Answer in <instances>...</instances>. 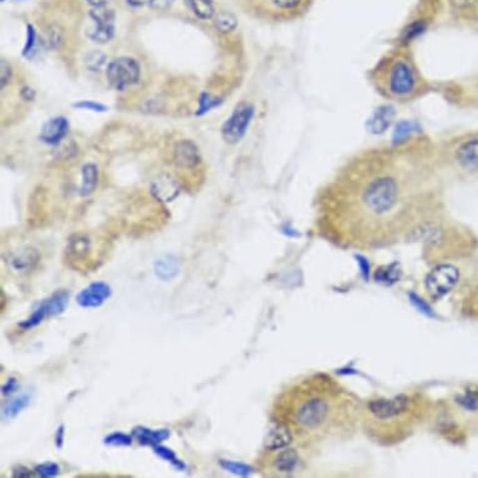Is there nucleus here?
Masks as SVG:
<instances>
[{
	"label": "nucleus",
	"instance_id": "34",
	"mask_svg": "<svg viewBox=\"0 0 478 478\" xmlns=\"http://www.w3.org/2000/svg\"><path fill=\"white\" fill-rule=\"evenodd\" d=\"M26 44H25L24 50H23V54L24 56H28L31 53V49L34 48L35 45V42H37V34H35V31L33 29V26L29 25L28 26V31H26Z\"/></svg>",
	"mask_w": 478,
	"mask_h": 478
},
{
	"label": "nucleus",
	"instance_id": "24",
	"mask_svg": "<svg viewBox=\"0 0 478 478\" xmlns=\"http://www.w3.org/2000/svg\"><path fill=\"white\" fill-rule=\"evenodd\" d=\"M186 4L199 19H211L214 15V6L212 0H186Z\"/></svg>",
	"mask_w": 478,
	"mask_h": 478
},
{
	"label": "nucleus",
	"instance_id": "41",
	"mask_svg": "<svg viewBox=\"0 0 478 478\" xmlns=\"http://www.w3.org/2000/svg\"><path fill=\"white\" fill-rule=\"evenodd\" d=\"M1 1H4V0H1Z\"/></svg>",
	"mask_w": 478,
	"mask_h": 478
},
{
	"label": "nucleus",
	"instance_id": "31",
	"mask_svg": "<svg viewBox=\"0 0 478 478\" xmlns=\"http://www.w3.org/2000/svg\"><path fill=\"white\" fill-rule=\"evenodd\" d=\"M221 466L223 467L225 471L228 472L234 473V475H239V476H247L250 472V468L243 463H237L233 461H221Z\"/></svg>",
	"mask_w": 478,
	"mask_h": 478
},
{
	"label": "nucleus",
	"instance_id": "26",
	"mask_svg": "<svg viewBox=\"0 0 478 478\" xmlns=\"http://www.w3.org/2000/svg\"><path fill=\"white\" fill-rule=\"evenodd\" d=\"M214 24L221 33H230V31H236L238 22L232 13L222 12L218 14L217 18L214 20Z\"/></svg>",
	"mask_w": 478,
	"mask_h": 478
},
{
	"label": "nucleus",
	"instance_id": "9",
	"mask_svg": "<svg viewBox=\"0 0 478 478\" xmlns=\"http://www.w3.org/2000/svg\"><path fill=\"white\" fill-rule=\"evenodd\" d=\"M69 303V293L67 291H58L49 298L43 301L37 308L33 311L31 317L26 318L23 322L19 323V327L23 330H29L39 326L47 318L54 317L62 314L67 310Z\"/></svg>",
	"mask_w": 478,
	"mask_h": 478
},
{
	"label": "nucleus",
	"instance_id": "29",
	"mask_svg": "<svg viewBox=\"0 0 478 478\" xmlns=\"http://www.w3.org/2000/svg\"><path fill=\"white\" fill-rule=\"evenodd\" d=\"M221 100L212 97L211 94L203 93L199 98V108L197 115H202L205 113L209 112L214 106H219Z\"/></svg>",
	"mask_w": 478,
	"mask_h": 478
},
{
	"label": "nucleus",
	"instance_id": "8",
	"mask_svg": "<svg viewBox=\"0 0 478 478\" xmlns=\"http://www.w3.org/2000/svg\"><path fill=\"white\" fill-rule=\"evenodd\" d=\"M139 78L141 67L136 59L129 56H122L113 61L106 68V79L117 90H125L137 84Z\"/></svg>",
	"mask_w": 478,
	"mask_h": 478
},
{
	"label": "nucleus",
	"instance_id": "10",
	"mask_svg": "<svg viewBox=\"0 0 478 478\" xmlns=\"http://www.w3.org/2000/svg\"><path fill=\"white\" fill-rule=\"evenodd\" d=\"M255 115V106L243 102L236 106L230 118L222 127V138L227 143L236 144L244 137Z\"/></svg>",
	"mask_w": 478,
	"mask_h": 478
},
{
	"label": "nucleus",
	"instance_id": "6",
	"mask_svg": "<svg viewBox=\"0 0 478 478\" xmlns=\"http://www.w3.org/2000/svg\"><path fill=\"white\" fill-rule=\"evenodd\" d=\"M438 161H449L460 170L478 172V136L462 138L440 150L436 148Z\"/></svg>",
	"mask_w": 478,
	"mask_h": 478
},
{
	"label": "nucleus",
	"instance_id": "38",
	"mask_svg": "<svg viewBox=\"0 0 478 478\" xmlns=\"http://www.w3.org/2000/svg\"><path fill=\"white\" fill-rule=\"evenodd\" d=\"M64 436H65V427L64 424H61L56 432V448H62L64 445Z\"/></svg>",
	"mask_w": 478,
	"mask_h": 478
},
{
	"label": "nucleus",
	"instance_id": "27",
	"mask_svg": "<svg viewBox=\"0 0 478 478\" xmlns=\"http://www.w3.org/2000/svg\"><path fill=\"white\" fill-rule=\"evenodd\" d=\"M88 252H89V242L81 237H78L75 241H73L69 247V255L77 262L78 260H81L83 257H86Z\"/></svg>",
	"mask_w": 478,
	"mask_h": 478
},
{
	"label": "nucleus",
	"instance_id": "1",
	"mask_svg": "<svg viewBox=\"0 0 478 478\" xmlns=\"http://www.w3.org/2000/svg\"><path fill=\"white\" fill-rule=\"evenodd\" d=\"M438 169L429 138L360 150L319 188L314 199L318 233L357 250L416 241L420 230L442 214Z\"/></svg>",
	"mask_w": 478,
	"mask_h": 478
},
{
	"label": "nucleus",
	"instance_id": "4",
	"mask_svg": "<svg viewBox=\"0 0 478 478\" xmlns=\"http://www.w3.org/2000/svg\"><path fill=\"white\" fill-rule=\"evenodd\" d=\"M368 78L383 99L408 104L429 94V79L418 65L410 44L398 43L379 56Z\"/></svg>",
	"mask_w": 478,
	"mask_h": 478
},
{
	"label": "nucleus",
	"instance_id": "30",
	"mask_svg": "<svg viewBox=\"0 0 478 478\" xmlns=\"http://www.w3.org/2000/svg\"><path fill=\"white\" fill-rule=\"evenodd\" d=\"M59 472H61V468L54 462H45L35 467V473L42 478L56 477Z\"/></svg>",
	"mask_w": 478,
	"mask_h": 478
},
{
	"label": "nucleus",
	"instance_id": "21",
	"mask_svg": "<svg viewBox=\"0 0 478 478\" xmlns=\"http://www.w3.org/2000/svg\"><path fill=\"white\" fill-rule=\"evenodd\" d=\"M31 396L29 393H22L15 398H13L12 401L6 402L3 406V417L6 420H12L14 417L18 416L19 413H22L23 411L31 404Z\"/></svg>",
	"mask_w": 478,
	"mask_h": 478
},
{
	"label": "nucleus",
	"instance_id": "14",
	"mask_svg": "<svg viewBox=\"0 0 478 478\" xmlns=\"http://www.w3.org/2000/svg\"><path fill=\"white\" fill-rule=\"evenodd\" d=\"M274 452H277V454L272 460V468L276 472L278 475H291L297 471L301 461L296 449L286 447Z\"/></svg>",
	"mask_w": 478,
	"mask_h": 478
},
{
	"label": "nucleus",
	"instance_id": "17",
	"mask_svg": "<svg viewBox=\"0 0 478 478\" xmlns=\"http://www.w3.org/2000/svg\"><path fill=\"white\" fill-rule=\"evenodd\" d=\"M174 159L180 167H194L199 161L198 150L191 141H182L175 145Z\"/></svg>",
	"mask_w": 478,
	"mask_h": 478
},
{
	"label": "nucleus",
	"instance_id": "22",
	"mask_svg": "<svg viewBox=\"0 0 478 478\" xmlns=\"http://www.w3.org/2000/svg\"><path fill=\"white\" fill-rule=\"evenodd\" d=\"M81 180H81V192H79L81 196L83 197L90 196L95 191L97 184H98V169L97 167L92 163L86 164L81 170Z\"/></svg>",
	"mask_w": 478,
	"mask_h": 478
},
{
	"label": "nucleus",
	"instance_id": "40",
	"mask_svg": "<svg viewBox=\"0 0 478 478\" xmlns=\"http://www.w3.org/2000/svg\"><path fill=\"white\" fill-rule=\"evenodd\" d=\"M90 4H93L94 6H103V4H106V0H87Z\"/></svg>",
	"mask_w": 478,
	"mask_h": 478
},
{
	"label": "nucleus",
	"instance_id": "3",
	"mask_svg": "<svg viewBox=\"0 0 478 478\" xmlns=\"http://www.w3.org/2000/svg\"><path fill=\"white\" fill-rule=\"evenodd\" d=\"M432 412V402L422 392L379 396L362 402L360 426L371 441L391 447L407 441Z\"/></svg>",
	"mask_w": 478,
	"mask_h": 478
},
{
	"label": "nucleus",
	"instance_id": "12",
	"mask_svg": "<svg viewBox=\"0 0 478 478\" xmlns=\"http://www.w3.org/2000/svg\"><path fill=\"white\" fill-rule=\"evenodd\" d=\"M112 296V287L106 282H93L83 288L77 296V303L81 308H98Z\"/></svg>",
	"mask_w": 478,
	"mask_h": 478
},
{
	"label": "nucleus",
	"instance_id": "18",
	"mask_svg": "<svg viewBox=\"0 0 478 478\" xmlns=\"http://www.w3.org/2000/svg\"><path fill=\"white\" fill-rule=\"evenodd\" d=\"M133 437L137 440L141 445L145 446H156L161 442L166 441L169 438L170 432L169 429H150L143 426H139L133 429Z\"/></svg>",
	"mask_w": 478,
	"mask_h": 478
},
{
	"label": "nucleus",
	"instance_id": "11",
	"mask_svg": "<svg viewBox=\"0 0 478 478\" xmlns=\"http://www.w3.org/2000/svg\"><path fill=\"white\" fill-rule=\"evenodd\" d=\"M94 28L89 31V38L97 43H106L114 35V13L106 4L94 6L90 10Z\"/></svg>",
	"mask_w": 478,
	"mask_h": 478
},
{
	"label": "nucleus",
	"instance_id": "5",
	"mask_svg": "<svg viewBox=\"0 0 478 478\" xmlns=\"http://www.w3.org/2000/svg\"><path fill=\"white\" fill-rule=\"evenodd\" d=\"M316 0H242L246 12L267 22H291L310 12Z\"/></svg>",
	"mask_w": 478,
	"mask_h": 478
},
{
	"label": "nucleus",
	"instance_id": "35",
	"mask_svg": "<svg viewBox=\"0 0 478 478\" xmlns=\"http://www.w3.org/2000/svg\"><path fill=\"white\" fill-rule=\"evenodd\" d=\"M19 387L18 379L15 377H9L6 379V383L1 387V395L3 396H10L14 392L17 391Z\"/></svg>",
	"mask_w": 478,
	"mask_h": 478
},
{
	"label": "nucleus",
	"instance_id": "23",
	"mask_svg": "<svg viewBox=\"0 0 478 478\" xmlns=\"http://www.w3.org/2000/svg\"><path fill=\"white\" fill-rule=\"evenodd\" d=\"M461 311L467 317L472 318L478 322V277L475 280L472 286L470 287L466 297L462 301Z\"/></svg>",
	"mask_w": 478,
	"mask_h": 478
},
{
	"label": "nucleus",
	"instance_id": "32",
	"mask_svg": "<svg viewBox=\"0 0 478 478\" xmlns=\"http://www.w3.org/2000/svg\"><path fill=\"white\" fill-rule=\"evenodd\" d=\"M104 62H106V56L99 51H93V53L88 54L87 61H86L88 68L92 69L93 72H97L98 69L102 68Z\"/></svg>",
	"mask_w": 478,
	"mask_h": 478
},
{
	"label": "nucleus",
	"instance_id": "19",
	"mask_svg": "<svg viewBox=\"0 0 478 478\" xmlns=\"http://www.w3.org/2000/svg\"><path fill=\"white\" fill-rule=\"evenodd\" d=\"M154 272L157 277L164 282L174 280L180 273V263L173 257L164 255L154 262Z\"/></svg>",
	"mask_w": 478,
	"mask_h": 478
},
{
	"label": "nucleus",
	"instance_id": "16",
	"mask_svg": "<svg viewBox=\"0 0 478 478\" xmlns=\"http://www.w3.org/2000/svg\"><path fill=\"white\" fill-rule=\"evenodd\" d=\"M39 253L35 249L25 248L19 250L9 258V266L17 273H28L37 267Z\"/></svg>",
	"mask_w": 478,
	"mask_h": 478
},
{
	"label": "nucleus",
	"instance_id": "39",
	"mask_svg": "<svg viewBox=\"0 0 478 478\" xmlns=\"http://www.w3.org/2000/svg\"><path fill=\"white\" fill-rule=\"evenodd\" d=\"M169 1H172V0H150L152 6H157V8H161V3H164V6H167Z\"/></svg>",
	"mask_w": 478,
	"mask_h": 478
},
{
	"label": "nucleus",
	"instance_id": "36",
	"mask_svg": "<svg viewBox=\"0 0 478 478\" xmlns=\"http://www.w3.org/2000/svg\"><path fill=\"white\" fill-rule=\"evenodd\" d=\"M10 78H12L10 65L6 61H1V87L4 88L6 81H9Z\"/></svg>",
	"mask_w": 478,
	"mask_h": 478
},
{
	"label": "nucleus",
	"instance_id": "20",
	"mask_svg": "<svg viewBox=\"0 0 478 478\" xmlns=\"http://www.w3.org/2000/svg\"><path fill=\"white\" fill-rule=\"evenodd\" d=\"M152 192L157 198L161 199L163 202H170L178 196L180 191H178V186L174 183L173 180L168 177H161L154 183Z\"/></svg>",
	"mask_w": 478,
	"mask_h": 478
},
{
	"label": "nucleus",
	"instance_id": "37",
	"mask_svg": "<svg viewBox=\"0 0 478 478\" xmlns=\"http://www.w3.org/2000/svg\"><path fill=\"white\" fill-rule=\"evenodd\" d=\"M34 475L31 472L29 468L26 467L19 466L13 471V477H33Z\"/></svg>",
	"mask_w": 478,
	"mask_h": 478
},
{
	"label": "nucleus",
	"instance_id": "33",
	"mask_svg": "<svg viewBox=\"0 0 478 478\" xmlns=\"http://www.w3.org/2000/svg\"><path fill=\"white\" fill-rule=\"evenodd\" d=\"M74 108H79V109H86V111H92V112H106V106L100 104V103H95V102H92V100H83V102H79V103H75Z\"/></svg>",
	"mask_w": 478,
	"mask_h": 478
},
{
	"label": "nucleus",
	"instance_id": "28",
	"mask_svg": "<svg viewBox=\"0 0 478 478\" xmlns=\"http://www.w3.org/2000/svg\"><path fill=\"white\" fill-rule=\"evenodd\" d=\"M103 442L108 446H131L133 443V436L125 435L122 432H113L104 437Z\"/></svg>",
	"mask_w": 478,
	"mask_h": 478
},
{
	"label": "nucleus",
	"instance_id": "7",
	"mask_svg": "<svg viewBox=\"0 0 478 478\" xmlns=\"http://www.w3.org/2000/svg\"><path fill=\"white\" fill-rule=\"evenodd\" d=\"M460 280V269L449 263H438L424 280V289L432 301H438L454 291Z\"/></svg>",
	"mask_w": 478,
	"mask_h": 478
},
{
	"label": "nucleus",
	"instance_id": "15",
	"mask_svg": "<svg viewBox=\"0 0 478 478\" xmlns=\"http://www.w3.org/2000/svg\"><path fill=\"white\" fill-rule=\"evenodd\" d=\"M68 120L63 117L50 119L42 128L40 139L44 143L58 144L68 133Z\"/></svg>",
	"mask_w": 478,
	"mask_h": 478
},
{
	"label": "nucleus",
	"instance_id": "13",
	"mask_svg": "<svg viewBox=\"0 0 478 478\" xmlns=\"http://www.w3.org/2000/svg\"><path fill=\"white\" fill-rule=\"evenodd\" d=\"M293 442V436L291 431L287 429L285 424L273 421L272 427L268 432L266 441H264V447L267 451L274 452L278 451L282 448H286Z\"/></svg>",
	"mask_w": 478,
	"mask_h": 478
},
{
	"label": "nucleus",
	"instance_id": "2",
	"mask_svg": "<svg viewBox=\"0 0 478 478\" xmlns=\"http://www.w3.org/2000/svg\"><path fill=\"white\" fill-rule=\"evenodd\" d=\"M360 402L340 381L324 373L298 379L280 395L274 413L293 441L314 447L341 441L360 426Z\"/></svg>",
	"mask_w": 478,
	"mask_h": 478
},
{
	"label": "nucleus",
	"instance_id": "25",
	"mask_svg": "<svg viewBox=\"0 0 478 478\" xmlns=\"http://www.w3.org/2000/svg\"><path fill=\"white\" fill-rule=\"evenodd\" d=\"M153 451L154 454L161 457V460L167 461L169 462L174 468H177L178 471H183L186 468V465L182 462V461L178 460V457L175 456L173 451L170 448L166 447V446H161V443L159 445H156L153 446Z\"/></svg>",
	"mask_w": 478,
	"mask_h": 478
}]
</instances>
